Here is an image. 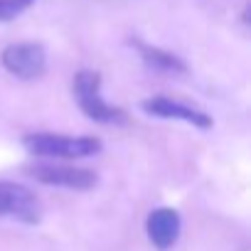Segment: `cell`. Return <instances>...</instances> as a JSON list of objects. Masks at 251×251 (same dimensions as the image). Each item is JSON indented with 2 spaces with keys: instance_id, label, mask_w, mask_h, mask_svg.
<instances>
[{
  "instance_id": "3957f363",
  "label": "cell",
  "mask_w": 251,
  "mask_h": 251,
  "mask_svg": "<svg viewBox=\"0 0 251 251\" xmlns=\"http://www.w3.org/2000/svg\"><path fill=\"white\" fill-rule=\"evenodd\" d=\"M0 64L20 81H35L47 74V50L42 42H13L0 52Z\"/></svg>"
},
{
  "instance_id": "5b68a950",
  "label": "cell",
  "mask_w": 251,
  "mask_h": 251,
  "mask_svg": "<svg viewBox=\"0 0 251 251\" xmlns=\"http://www.w3.org/2000/svg\"><path fill=\"white\" fill-rule=\"evenodd\" d=\"M25 173L47 185V187H64V190H76V192H86V190H94L99 185V175L94 170H86V168H74V165H62V163H54V160H47V163H35L30 168H25Z\"/></svg>"
},
{
  "instance_id": "7a4b0ae2",
  "label": "cell",
  "mask_w": 251,
  "mask_h": 251,
  "mask_svg": "<svg viewBox=\"0 0 251 251\" xmlns=\"http://www.w3.org/2000/svg\"><path fill=\"white\" fill-rule=\"evenodd\" d=\"M72 91L76 99V106L81 108V113L86 118H91L94 123L101 126H121L128 123V113H126L121 106L108 103L101 96V74L94 69H81L74 74L72 81Z\"/></svg>"
},
{
  "instance_id": "ba28073f",
  "label": "cell",
  "mask_w": 251,
  "mask_h": 251,
  "mask_svg": "<svg viewBox=\"0 0 251 251\" xmlns=\"http://www.w3.org/2000/svg\"><path fill=\"white\" fill-rule=\"evenodd\" d=\"M131 45L138 50L141 59H143L151 69H155V72L173 74V76H185V74L190 72L187 62H185L182 57H177L175 52H168V50H163V47H155V45H148V42H141V40H133Z\"/></svg>"
},
{
  "instance_id": "52a82bcc",
  "label": "cell",
  "mask_w": 251,
  "mask_h": 251,
  "mask_svg": "<svg viewBox=\"0 0 251 251\" xmlns=\"http://www.w3.org/2000/svg\"><path fill=\"white\" fill-rule=\"evenodd\" d=\"M180 231H182V219H180V212L173 209V207H158L146 219L148 241L158 251L173 249L177 244V239H180Z\"/></svg>"
},
{
  "instance_id": "6da1fadb",
  "label": "cell",
  "mask_w": 251,
  "mask_h": 251,
  "mask_svg": "<svg viewBox=\"0 0 251 251\" xmlns=\"http://www.w3.org/2000/svg\"><path fill=\"white\" fill-rule=\"evenodd\" d=\"M23 148L32 158L42 160H84L94 158L103 151V141L99 136H67V133H25Z\"/></svg>"
},
{
  "instance_id": "277c9868",
  "label": "cell",
  "mask_w": 251,
  "mask_h": 251,
  "mask_svg": "<svg viewBox=\"0 0 251 251\" xmlns=\"http://www.w3.org/2000/svg\"><path fill=\"white\" fill-rule=\"evenodd\" d=\"M45 214L42 200L25 185L0 180V219H15L20 224H40Z\"/></svg>"
},
{
  "instance_id": "8992f818",
  "label": "cell",
  "mask_w": 251,
  "mask_h": 251,
  "mask_svg": "<svg viewBox=\"0 0 251 251\" xmlns=\"http://www.w3.org/2000/svg\"><path fill=\"white\" fill-rule=\"evenodd\" d=\"M141 111L146 116L163 118V121H182V123L195 126V128H200V131H209L214 126V121L207 111H202L197 106H190L185 101H177L173 96H165V94H155V96L143 99Z\"/></svg>"
},
{
  "instance_id": "9c48e42d",
  "label": "cell",
  "mask_w": 251,
  "mask_h": 251,
  "mask_svg": "<svg viewBox=\"0 0 251 251\" xmlns=\"http://www.w3.org/2000/svg\"><path fill=\"white\" fill-rule=\"evenodd\" d=\"M35 0H0V23H10L20 18Z\"/></svg>"
}]
</instances>
